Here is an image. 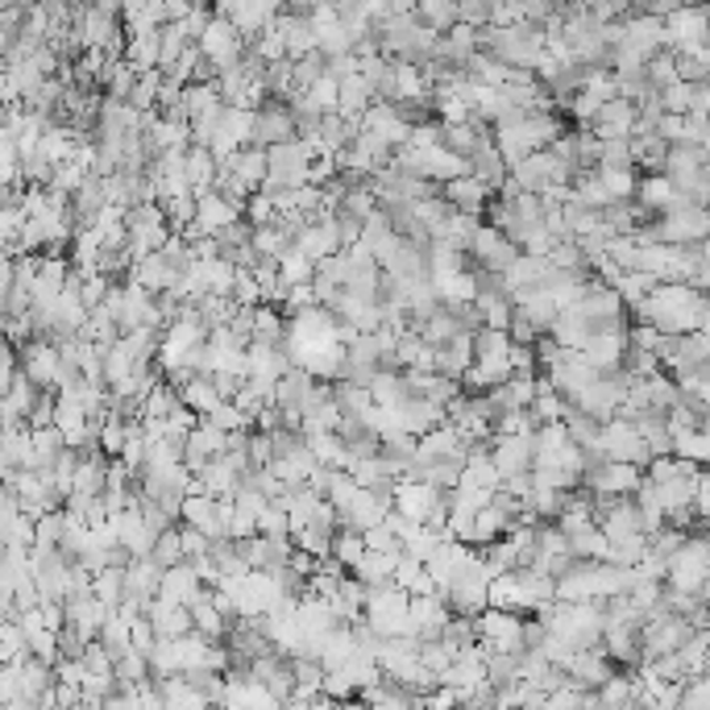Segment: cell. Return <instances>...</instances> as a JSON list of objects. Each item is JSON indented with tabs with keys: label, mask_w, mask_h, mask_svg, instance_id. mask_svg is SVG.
I'll use <instances>...</instances> for the list:
<instances>
[{
	"label": "cell",
	"mask_w": 710,
	"mask_h": 710,
	"mask_svg": "<svg viewBox=\"0 0 710 710\" xmlns=\"http://www.w3.org/2000/svg\"><path fill=\"white\" fill-rule=\"evenodd\" d=\"M710 300L707 291H694L690 283H657L644 300L628 308L631 324H652L657 332H694L707 329Z\"/></svg>",
	"instance_id": "6da1fadb"
},
{
	"label": "cell",
	"mask_w": 710,
	"mask_h": 710,
	"mask_svg": "<svg viewBox=\"0 0 710 710\" xmlns=\"http://www.w3.org/2000/svg\"><path fill=\"white\" fill-rule=\"evenodd\" d=\"M664 586L707 599L710 594V544H707V537L681 540V549L664 561Z\"/></svg>",
	"instance_id": "7a4b0ae2"
},
{
	"label": "cell",
	"mask_w": 710,
	"mask_h": 710,
	"mask_svg": "<svg viewBox=\"0 0 710 710\" xmlns=\"http://www.w3.org/2000/svg\"><path fill=\"white\" fill-rule=\"evenodd\" d=\"M362 619L379 631L382 640H394V636H411V619H408V590L403 586H370L366 590V607Z\"/></svg>",
	"instance_id": "3957f363"
},
{
	"label": "cell",
	"mask_w": 710,
	"mask_h": 710,
	"mask_svg": "<svg viewBox=\"0 0 710 710\" xmlns=\"http://www.w3.org/2000/svg\"><path fill=\"white\" fill-rule=\"evenodd\" d=\"M478 628V644L494 648V652H523V616L507 611V607H482L473 616Z\"/></svg>",
	"instance_id": "277c9868"
},
{
	"label": "cell",
	"mask_w": 710,
	"mask_h": 710,
	"mask_svg": "<svg viewBox=\"0 0 710 710\" xmlns=\"http://www.w3.org/2000/svg\"><path fill=\"white\" fill-rule=\"evenodd\" d=\"M487 590H490V569L482 566V557H473L461 573H453V582L441 586V594L453 616H478V611L487 607Z\"/></svg>",
	"instance_id": "5b68a950"
},
{
	"label": "cell",
	"mask_w": 710,
	"mask_h": 710,
	"mask_svg": "<svg viewBox=\"0 0 710 710\" xmlns=\"http://www.w3.org/2000/svg\"><path fill=\"white\" fill-rule=\"evenodd\" d=\"M229 516H233V503H229V499H217V494H204V490H188V494H183V507H179V523L200 528L208 540L229 537Z\"/></svg>",
	"instance_id": "8992f818"
},
{
	"label": "cell",
	"mask_w": 710,
	"mask_h": 710,
	"mask_svg": "<svg viewBox=\"0 0 710 710\" xmlns=\"http://www.w3.org/2000/svg\"><path fill=\"white\" fill-rule=\"evenodd\" d=\"M516 253H520V246H516L503 229H494V224L482 221L470 241V250H466V267L470 270H507L516 262Z\"/></svg>",
	"instance_id": "52a82bcc"
},
{
	"label": "cell",
	"mask_w": 710,
	"mask_h": 710,
	"mask_svg": "<svg viewBox=\"0 0 710 710\" xmlns=\"http://www.w3.org/2000/svg\"><path fill=\"white\" fill-rule=\"evenodd\" d=\"M291 138H300V133H296V117H291V109H287V100H279V96H267V100L253 109L250 142L267 150V146L291 142Z\"/></svg>",
	"instance_id": "ba28073f"
},
{
	"label": "cell",
	"mask_w": 710,
	"mask_h": 710,
	"mask_svg": "<svg viewBox=\"0 0 710 710\" xmlns=\"http://www.w3.org/2000/svg\"><path fill=\"white\" fill-rule=\"evenodd\" d=\"M594 444H599V453L607 461H631V466H640V470H644L648 458H652L644 449V441H640L636 424H631V420H619V416H611V420L599 428V441Z\"/></svg>",
	"instance_id": "9c48e42d"
},
{
	"label": "cell",
	"mask_w": 710,
	"mask_h": 710,
	"mask_svg": "<svg viewBox=\"0 0 710 710\" xmlns=\"http://www.w3.org/2000/svg\"><path fill=\"white\" fill-rule=\"evenodd\" d=\"M59 346L50 341V337H30L26 346H17V370L33 382V387H42V391H54V374H59Z\"/></svg>",
	"instance_id": "30bf717a"
},
{
	"label": "cell",
	"mask_w": 710,
	"mask_h": 710,
	"mask_svg": "<svg viewBox=\"0 0 710 710\" xmlns=\"http://www.w3.org/2000/svg\"><path fill=\"white\" fill-rule=\"evenodd\" d=\"M566 669V681L569 686H578V690H594V686H602V681L616 673V664H611V657L602 652L599 644L590 648H573L569 652V661L561 664Z\"/></svg>",
	"instance_id": "8fae6325"
},
{
	"label": "cell",
	"mask_w": 710,
	"mask_h": 710,
	"mask_svg": "<svg viewBox=\"0 0 710 710\" xmlns=\"http://www.w3.org/2000/svg\"><path fill=\"white\" fill-rule=\"evenodd\" d=\"M631 126H636V104H631L628 96H611V100H602L599 109L590 112V121L586 129L607 142V138H631Z\"/></svg>",
	"instance_id": "7c38bea8"
},
{
	"label": "cell",
	"mask_w": 710,
	"mask_h": 710,
	"mask_svg": "<svg viewBox=\"0 0 710 710\" xmlns=\"http://www.w3.org/2000/svg\"><path fill=\"white\" fill-rule=\"evenodd\" d=\"M631 200L644 208L648 217H657V212H664V208H673V204H690V200L673 188V179L661 174V171L640 174V179H636V191H631Z\"/></svg>",
	"instance_id": "4fadbf2b"
},
{
	"label": "cell",
	"mask_w": 710,
	"mask_h": 710,
	"mask_svg": "<svg viewBox=\"0 0 710 710\" xmlns=\"http://www.w3.org/2000/svg\"><path fill=\"white\" fill-rule=\"evenodd\" d=\"M441 196H444V204L453 208V212H470V217H482V208H487V200H490V188L482 183V179H473V174L466 171V174H453V179H444Z\"/></svg>",
	"instance_id": "5bb4252c"
},
{
	"label": "cell",
	"mask_w": 710,
	"mask_h": 710,
	"mask_svg": "<svg viewBox=\"0 0 710 710\" xmlns=\"http://www.w3.org/2000/svg\"><path fill=\"white\" fill-rule=\"evenodd\" d=\"M217 167H229L241 188L258 191V188H262V179H267V150H262V146H253V142H246V146H237L233 154L217 158Z\"/></svg>",
	"instance_id": "9a60e30c"
},
{
	"label": "cell",
	"mask_w": 710,
	"mask_h": 710,
	"mask_svg": "<svg viewBox=\"0 0 710 710\" xmlns=\"http://www.w3.org/2000/svg\"><path fill=\"white\" fill-rule=\"evenodd\" d=\"M358 126L370 129V133H379L387 146H403L408 142V121L394 112V104H387V100H370L366 104V112L358 117Z\"/></svg>",
	"instance_id": "2e32d148"
},
{
	"label": "cell",
	"mask_w": 710,
	"mask_h": 710,
	"mask_svg": "<svg viewBox=\"0 0 710 710\" xmlns=\"http://www.w3.org/2000/svg\"><path fill=\"white\" fill-rule=\"evenodd\" d=\"M129 283H138V287H146L150 296H158V291H167V287H174L179 283V270L162 258V250H154V253H142V258H133V267H129V274H126Z\"/></svg>",
	"instance_id": "e0dca14e"
},
{
	"label": "cell",
	"mask_w": 710,
	"mask_h": 710,
	"mask_svg": "<svg viewBox=\"0 0 710 710\" xmlns=\"http://www.w3.org/2000/svg\"><path fill=\"white\" fill-rule=\"evenodd\" d=\"M200 590H204V582L196 578V569H191L188 557H183V561H174V566H167L162 569V578H158V599L179 602V607H188Z\"/></svg>",
	"instance_id": "ac0fdd59"
},
{
	"label": "cell",
	"mask_w": 710,
	"mask_h": 710,
	"mask_svg": "<svg viewBox=\"0 0 710 710\" xmlns=\"http://www.w3.org/2000/svg\"><path fill=\"white\" fill-rule=\"evenodd\" d=\"M473 366V341L470 332H453L449 341L432 346V370L437 374H449V379H461Z\"/></svg>",
	"instance_id": "d6986e66"
},
{
	"label": "cell",
	"mask_w": 710,
	"mask_h": 710,
	"mask_svg": "<svg viewBox=\"0 0 710 710\" xmlns=\"http://www.w3.org/2000/svg\"><path fill=\"white\" fill-rule=\"evenodd\" d=\"M224 441H229V432H221V428H212V424H196L188 437H183V466L196 473L200 466H208V461L221 453Z\"/></svg>",
	"instance_id": "ffe728a7"
},
{
	"label": "cell",
	"mask_w": 710,
	"mask_h": 710,
	"mask_svg": "<svg viewBox=\"0 0 710 710\" xmlns=\"http://www.w3.org/2000/svg\"><path fill=\"white\" fill-rule=\"evenodd\" d=\"M382 511H387V503H379V494L374 490L358 487L353 494H349V503L337 511L341 516V528H353V532H366V528H374V523L382 520Z\"/></svg>",
	"instance_id": "44dd1931"
},
{
	"label": "cell",
	"mask_w": 710,
	"mask_h": 710,
	"mask_svg": "<svg viewBox=\"0 0 710 710\" xmlns=\"http://www.w3.org/2000/svg\"><path fill=\"white\" fill-rule=\"evenodd\" d=\"M237 217H241V208L229 204L221 191L208 188L196 196V224H200V233H221L224 224L237 221Z\"/></svg>",
	"instance_id": "7402d4cb"
},
{
	"label": "cell",
	"mask_w": 710,
	"mask_h": 710,
	"mask_svg": "<svg viewBox=\"0 0 710 710\" xmlns=\"http://www.w3.org/2000/svg\"><path fill=\"white\" fill-rule=\"evenodd\" d=\"M158 578H162V566H154L150 557H129V561H126V599H121V602L154 599Z\"/></svg>",
	"instance_id": "603a6c76"
},
{
	"label": "cell",
	"mask_w": 710,
	"mask_h": 710,
	"mask_svg": "<svg viewBox=\"0 0 710 710\" xmlns=\"http://www.w3.org/2000/svg\"><path fill=\"white\" fill-rule=\"evenodd\" d=\"M188 616H191V628L200 631V636H208V640H221L224 628H229L224 611L212 602V586H204V590L188 602Z\"/></svg>",
	"instance_id": "cb8c5ba5"
},
{
	"label": "cell",
	"mask_w": 710,
	"mask_h": 710,
	"mask_svg": "<svg viewBox=\"0 0 710 710\" xmlns=\"http://www.w3.org/2000/svg\"><path fill=\"white\" fill-rule=\"evenodd\" d=\"M466 167H470L473 179H482L490 191L507 179V162H503V154H499V146L490 142V138H482V142L473 146V154L466 158Z\"/></svg>",
	"instance_id": "d4e9b609"
},
{
	"label": "cell",
	"mask_w": 710,
	"mask_h": 710,
	"mask_svg": "<svg viewBox=\"0 0 710 710\" xmlns=\"http://www.w3.org/2000/svg\"><path fill=\"white\" fill-rule=\"evenodd\" d=\"M183 179H188V188L196 191V196L208 191L212 179H217V154H212L208 146L188 142V150H183Z\"/></svg>",
	"instance_id": "484cf974"
},
{
	"label": "cell",
	"mask_w": 710,
	"mask_h": 710,
	"mask_svg": "<svg viewBox=\"0 0 710 710\" xmlns=\"http://www.w3.org/2000/svg\"><path fill=\"white\" fill-rule=\"evenodd\" d=\"M710 162L707 146H694V142H673L669 150H664L661 158V174H669V179H681V174H694L702 171Z\"/></svg>",
	"instance_id": "4316f807"
},
{
	"label": "cell",
	"mask_w": 710,
	"mask_h": 710,
	"mask_svg": "<svg viewBox=\"0 0 710 710\" xmlns=\"http://www.w3.org/2000/svg\"><path fill=\"white\" fill-rule=\"evenodd\" d=\"M399 552H403V549H399ZM399 552L366 549L362 557L353 561V569H349V573H353V578H358L366 590H370V586H387V582H391V573H394V561H399Z\"/></svg>",
	"instance_id": "83f0119b"
},
{
	"label": "cell",
	"mask_w": 710,
	"mask_h": 710,
	"mask_svg": "<svg viewBox=\"0 0 710 710\" xmlns=\"http://www.w3.org/2000/svg\"><path fill=\"white\" fill-rule=\"evenodd\" d=\"M287 332V312L279 303H253V324H250V341H267V346H279Z\"/></svg>",
	"instance_id": "f1b7e54d"
},
{
	"label": "cell",
	"mask_w": 710,
	"mask_h": 710,
	"mask_svg": "<svg viewBox=\"0 0 710 710\" xmlns=\"http://www.w3.org/2000/svg\"><path fill=\"white\" fill-rule=\"evenodd\" d=\"M566 544L578 561H607V537H602L599 523H582V528H573V532L566 537Z\"/></svg>",
	"instance_id": "f546056e"
},
{
	"label": "cell",
	"mask_w": 710,
	"mask_h": 710,
	"mask_svg": "<svg viewBox=\"0 0 710 710\" xmlns=\"http://www.w3.org/2000/svg\"><path fill=\"white\" fill-rule=\"evenodd\" d=\"M379 458L391 461L394 470L403 473V466L416 458V437H411V432H403V428H387V432L379 437Z\"/></svg>",
	"instance_id": "4dcf8cb0"
},
{
	"label": "cell",
	"mask_w": 710,
	"mask_h": 710,
	"mask_svg": "<svg viewBox=\"0 0 710 710\" xmlns=\"http://www.w3.org/2000/svg\"><path fill=\"white\" fill-rule=\"evenodd\" d=\"M673 458H686V461L707 466V458H710L707 428H673Z\"/></svg>",
	"instance_id": "1f68e13d"
},
{
	"label": "cell",
	"mask_w": 710,
	"mask_h": 710,
	"mask_svg": "<svg viewBox=\"0 0 710 710\" xmlns=\"http://www.w3.org/2000/svg\"><path fill=\"white\" fill-rule=\"evenodd\" d=\"M92 594L104 607H117V602L126 599V566H104L92 573Z\"/></svg>",
	"instance_id": "d6a6232c"
},
{
	"label": "cell",
	"mask_w": 710,
	"mask_h": 710,
	"mask_svg": "<svg viewBox=\"0 0 710 710\" xmlns=\"http://www.w3.org/2000/svg\"><path fill=\"white\" fill-rule=\"evenodd\" d=\"M158 204H162V217H167V229H171V233H179V229H188V224L196 221V191L191 188L174 191V196L158 200Z\"/></svg>",
	"instance_id": "836d02e7"
},
{
	"label": "cell",
	"mask_w": 710,
	"mask_h": 710,
	"mask_svg": "<svg viewBox=\"0 0 710 710\" xmlns=\"http://www.w3.org/2000/svg\"><path fill=\"white\" fill-rule=\"evenodd\" d=\"M179 403L200 416V411H208L212 403H221V394H217V387H212L208 374H191V379L179 387Z\"/></svg>",
	"instance_id": "e575fe53"
},
{
	"label": "cell",
	"mask_w": 710,
	"mask_h": 710,
	"mask_svg": "<svg viewBox=\"0 0 710 710\" xmlns=\"http://www.w3.org/2000/svg\"><path fill=\"white\" fill-rule=\"evenodd\" d=\"M63 528H67V511H63V507H50V511H42V516H33V540H30V544L59 549Z\"/></svg>",
	"instance_id": "d590c367"
},
{
	"label": "cell",
	"mask_w": 710,
	"mask_h": 710,
	"mask_svg": "<svg viewBox=\"0 0 710 710\" xmlns=\"http://www.w3.org/2000/svg\"><path fill=\"white\" fill-rule=\"evenodd\" d=\"M308 449H312V458L320 466H337V470H346L349 458H346V444L337 432H308Z\"/></svg>",
	"instance_id": "8d00e7d4"
},
{
	"label": "cell",
	"mask_w": 710,
	"mask_h": 710,
	"mask_svg": "<svg viewBox=\"0 0 710 710\" xmlns=\"http://www.w3.org/2000/svg\"><path fill=\"white\" fill-rule=\"evenodd\" d=\"M644 552H648L644 532H628V537L607 540V561H616V566H640Z\"/></svg>",
	"instance_id": "74e56055"
},
{
	"label": "cell",
	"mask_w": 710,
	"mask_h": 710,
	"mask_svg": "<svg viewBox=\"0 0 710 710\" xmlns=\"http://www.w3.org/2000/svg\"><path fill=\"white\" fill-rule=\"evenodd\" d=\"M362 552H366L362 532H353V528H337V532H332V544H329L332 561H341L346 569H353V561H358Z\"/></svg>",
	"instance_id": "f35d334b"
},
{
	"label": "cell",
	"mask_w": 710,
	"mask_h": 710,
	"mask_svg": "<svg viewBox=\"0 0 710 710\" xmlns=\"http://www.w3.org/2000/svg\"><path fill=\"white\" fill-rule=\"evenodd\" d=\"M200 424H212L221 428V432H237V428H250V420L241 416L233 399H221V403H212L208 411H200Z\"/></svg>",
	"instance_id": "ab89813d"
},
{
	"label": "cell",
	"mask_w": 710,
	"mask_h": 710,
	"mask_svg": "<svg viewBox=\"0 0 710 710\" xmlns=\"http://www.w3.org/2000/svg\"><path fill=\"white\" fill-rule=\"evenodd\" d=\"M287 246H291V241H287L274 224H253L250 229V250L258 253V258H274V262H279V253H283Z\"/></svg>",
	"instance_id": "60d3db41"
},
{
	"label": "cell",
	"mask_w": 710,
	"mask_h": 710,
	"mask_svg": "<svg viewBox=\"0 0 710 710\" xmlns=\"http://www.w3.org/2000/svg\"><path fill=\"white\" fill-rule=\"evenodd\" d=\"M312 270L316 262L308 253L296 250V246H287V250L279 253V274H283L287 283H312Z\"/></svg>",
	"instance_id": "b9f144b4"
},
{
	"label": "cell",
	"mask_w": 710,
	"mask_h": 710,
	"mask_svg": "<svg viewBox=\"0 0 710 710\" xmlns=\"http://www.w3.org/2000/svg\"><path fill=\"white\" fill-rule=\"evenodd\" d=\"M150 561L154 566H174V561H183V544H179V523L167 528V532H158L154 544H150Z\"/></svg>",
	"instance_id": "7bdbcfd3"
},
{
	"label": "cell",
	"mask_w": 710,
	"mask_h": 710,
	"mask_svg": "<svg viewBox=\"0 0 710 710\" xmlns=\"http://www.w3.org/2000/svg\"><path fill=\"white\" fill-rule=\"evenodd\" d=\"M599 179H602V188H607L611 200H631L640 171H636V167H616V171H599Z\"/></svg>",
	"instance_id": "ee69618b"
},
{
	"label": "cell",
	"mask_w": 710,
	"mask_h": 710,
	"mask_svg": "<svg viewBox=\"0 0 710 710\" xmlns=\"http://www.w3.org/2000/svg\"><path fill=\"white\" fill-rule=\"evenodd\" d=\"M229 300L237 303V308H253V303H262V291H258V279H253L246 267H237L233 274V287H229Z\"/></svg>",
	"instance_id": "f6af8a7d"
},
{
	"label": "cell",
	"mask_w": 710,
	"mask_h": 710,
	"mask_svg": "<svg viewBox=\"0 0 710 710\" xmlns=\"http://www.w3.org/2000/svg\"><path fill=\"white\" fill-rule=\"evenodd\" d=\"M253 523H258V532H262V537H291V520H287V511L274 503V499L258 511V520Z\"/></svg>",
	"instance_id": "bcb514c9"
},
{
	"label": "cell",
	"mask_w": 710,
	"mask_h": 710,
	"mask_svg": "<svg viewBox=\"0 0 710 710\" xmlns=\"http://www.w3.org/2000/svg\"><path fill=\"white\" fill-rule=\"evenodd\" d=\"M673 188L690 200V204H707V196H710V171L702 167V171L694 174H681V179H673Z\"/></svg>",
	"instance_id": "7dc6e473"
},
{
	"label": "cell",
	"mask_w": 710,
	"mask_h": 710,
	"mask_svg": "<svg viewBox=\"0 0 710 710\" xmlns=\"http://www.w3.org/2000/svg\"><path fill=\"white\" fill-rule=\"evenodd\" d=\"M362 540H366V549H379V552H399V549H403V544H399V537H394V532L382 520L374 523V528H366Z\"/></svg>",
	"instance_id": "c3c4849f"
},
{
	"label": "cell",
	"mask_w": 710,
	"mask_h": 710,
	"mask_svg": "<svg viewBox=\"0 0 710 710\" xmlns=\"http://www.w3.org/2000/svg\"><path fill=\"white\" fill-rule=\"evenodd\" d=\"M507 337H511L516 346H532L540 332L532 329V320H528V316H523L520 308H511V320H507Z\"/></svg>",
	"instance_id": "681fc988"
},
{
	"label": "cell",
	"mask_w": 710,
	"mask_h": 710,
	"mask_svg": "<svg viewBox=\"0 0 710 710\" xmlns=\"http://www.w3.org/2000/svg\"><path fill=\"white\" fill-rule=\"evenodd\" d=\"M208 379H212V387H217V394H221V399H237V391H241L246 374H237V370H212Z\"/></svg>",
	"instance_id": "f907efd6"
},
{
	"label": "cell",
	"mask_w": 710,
	"mask_h": 710,
	"mask_svg": "<svg viewBox=\"0 0 710 710\" xmlns=\"http://www.w3.org/2000/svg\"><path fill=\"white\" fill-rule=\"evenodd\" d=\"M179 544H183V557H200V552H208V537L200 528H191V523H179Z\"/></svg>",
	"instance_id": "816d5d0a"
},
{
	"label": "cell",
	"mask_w": 710,
	"mask_h": 710,
	"mask_svg": "<svg viewBox=\"0 0 710 710\" xmlns=\"http://www.w3.org/2000/svg\"><path fill=\"white\" fill-rule=\"evenodd\" d=\"M0 561H4V544H0Z\"/></svg>",
	"instance_id": "f5cc1de1"
}]
</instances>
